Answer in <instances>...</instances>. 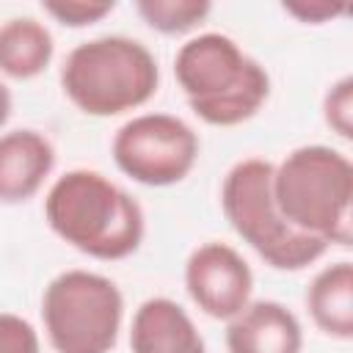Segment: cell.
<instances>
[{
  "label": "cell",
  "instance_id": "cell-5",
  "mask_svg": "<svg viewBox=\"0 0 353 353\" xmlns=\"http://www.w3.org/2000/svg\"><path fill=\"white\" fill-rule=\"evenodd\" d=\"M229 226L276 270H303L331 245L295 229L273 199V163L248 157L234 163L221 185Z\"/></svg>",
  "mask_w": 353,
  "mask_h": 353
},
{
  "label": "cell",
  "instance_id": "cell-18",
  "mask_svg": "<svg viewBox=\"0 0 353 353\" xmlns=\"http://www.w3.org/2000/svg\"><path fill=\"white\" fill-rule=\"evenodd\" d=\"M284 11L295 14L303 22H323V19L334 17V14H339L342 8H334V6H309V8L306 6H284Z\"/></svg>",
  "mask_w": 353,
  "mask_h": 353
},
{
  "label": "cell",
  "instance_id": "cell-1",
  "mask_svg": "<svg viewBox=\"0 0 353 353\" xmlns=\"http://www.w3.org/2000/svg\"><path fill=\"white\" fill-rule=\"evenodd\" d=\"M50 229L94 259H124L138 251L146 221L141 204L99 171L74 168L52 182L44 196Z\"/></svg>",
  "mask_w": 353,
  "mask_h": 353
},
{
  "label": "cell",
  "instance_id": "cell-8",
  "mask_svg": "<svg viewBox=\"0 0 353 353\" xmlns=\"http://www.w3.org/2000/svg\"><path fill=\"white\" fill-rule=\"evenodd\" d=\"M185 290L207 317L232 320L251 301L254 273L237 248L210 240L190 251L185 262Z\"/></svg>",
  "mask_w": 353,
  "mask_h": 353
},
{
  "label": "cell",
  "instance_id": "cell-2",
  "mask_svg": "<svg viewBox=\"0 0 353 353\" xmlns=\"http://www.w3.org/2000/svg\"><path fill=\"white\" fill-rule=\"evenodd\" d=\"M174 74L190 110L212 127L248 121L270 94L265 66L223 33L188 39L176 50Z\"/></svg>",
  "mask_w": 353,
  "mask_h": 353
},
{
  "label": "cell",
  "instance_id": "cell-12",
  "mask_svg": "<svg viewBox=\"0 0 353 353\" xmlns=\"http://www.w3.org/2000/svg\"><path fill=\"white\" fill-rule=\"evenodd\" d=\"M306 309L314 325L334 339H353V265H325L306 290Z\"/></svg>",
  "mask_w": 353,
  "mask_h": 353
},
{
  "label": "cell",
  "instance_id": "cell-14",
  "mask_svg": "<svg viewBox=\"0 0 353 353\" xmlns=\"http://www.w3.org/2000/svg\"><path fill=\"white\" fill-rule=\"evenodd\" d=\"M135 11L152 30L179 36L201 25L212 6L207 0H138Z\"/></svg>",
  "mask_w": 353,
  "mask_h": 353
},
{
  "label": "cell",
  "instance_id": "cell-15",
  "mask_svg": "<svg viewBox=\"0 0 353 353\" xmlns=\"http://www.w3.org/2000/svg\"><path fill=\"white\" fill-rule=\"evenodd\" d=\"M323 116L339 138H353V77H342L325 91Z\"/></svg>",
  "mask_w": 353,
  "mask_h": 353
},
{
  "label": "cell",
  "instance_id": "cell-6",
  "mask_svg": "<svg viewBox=\"0 0 353 353\" xmlns=\"http://www.w3.org/2000/svg\"><path fill=\"white\" fill-rule=\"evenodd\" d=\"M121 317V290L102 273L74 268L44 287L41 320L55 353H110Z\"/></svg>",
  "mask_w": 353,
  "mask_h": 353
},
{
  "label": "cell",
  "instance_id": "cell-11",
  "mask_svg": "<svg viewBox=\"0 0 353 353\" xmlns=\"http://www.w3.org/2000/svg\"><path fill=\"white\" fill-rule=\"evenodd\" d=\"M132 353H207L190 314L171 298L143 301L130 325Z\"/></svg>",
  "mask_w": 353,
  "mask_h": 353
},
{
  "label": "cell",
  "instance_id": "cell-17",
  "mask_svg": "<svg viewBox=\"0 0 353 353\" xmlns=\"http://www.w3.org/2000/svg\"><path fill=\"white\" fill-rule=\"evenodd\" d=\"M0 353H41L39 331L14 312H0Z\"/></svg>",
  "mask_w": 353,
  "mask_h": 353
},
{
  "label": "cell",
  "instance_id": "cell-9",
  "mask_svg": "<svg viewBox=\"0 0 353 353\" xmlns=\"http://www.w3.org/2000/svg\"><path fill=\"white\" fill-rule=\"evenodd\" d=\"M226 323L229 353H301L303 347L301 320L279 301H248Z\"/></svg>",
  "mask_w": 353,
  "mask_h": 353
},
{
  "label": "cell",
  "instance_id": "cell-7",
  "mask_svg": "<svg viewBox=\"0 0 353 353\" xmlns=\"http://www.w3.org/2000/svg\"><path fill=\"white\" fill-rule=\"evenodd\" d=\"M113 160L135 182L168 188L182 182L199 160L196 130L171 113H143L113 135Z\"/></svg>",
  "mask_w": 353,
  "mask_h": 353
},
{
  "label": "cell",
  "instance_id": "cell-4",
  "mask_svg": "<svg viewBox=\"0 0 353 353\" xmlns=\"http://www.w3.org/2000/svg\"><path fill=\"white\" fill-rule=\"evenodd\" d=\"M61 85L77 110L105 119L146 105L160 85V69L146 44L130 36H99L66 55Z\"/></svg>",
  "mask_w": 353,
  "mask_h": 353
},
{
  "label": "cell",
  "instance_id": "cell-13",
  "mask_svg": "<svg viewBox=\"0 0 353 353\" xmlns=\"http://www.w3.org/2000/svg\"><path fill=\"white\" fill-rule=\"evenodd\" d=\"M55 55L50 28L33 17H14L0 25V72L14 80L41 74Z\"/></svg>",
  "mask_w": 353,
  "mask_h": 353
},
{
  "label": "cell",
  "instance_id": "cell-19",
  "mask_svg": "<svg viewBox=\"0 0 353 353\" xmlns=\"http://www.w3.org/2000/svg\"><path fill=\"white\" fill-rule=\"evenodd\" d=\"M8 116H11V91H8V85L0 80V127L8 121Z\"/></svg>",
  "mask_w": 353,
  "mask_h": 353
},
{
  "label": "cell",
  "instance_id": "cell-16",
  "mask_svg": "<svg viewBox=\"0 0 353 353\" xmlns=\"http://www.w3.org/2000/svg\"><path fill=\"white\" fill-rule=\"evenodd\" d=\"M41 8L66 28H85V25L105 19L116 6L113 3H91V0L88 3H83V0H47V3H41Z\"/></svg>",
  "mask_w": 353,
  "mask_h": 353
},
{
  "label": "cell",
  "instance_id": "cell-10",
  "mask_svg": "<svg viewBox=\"0 0 353 353\" xmlns=\"http://www.w3.org/2000/svg\"><path fill=\"white\" fill-rule=\"evenodd\" d=\"M55 168L52 143L36 130H11L0 135V204L33 199Z\"/></svg>",
  "mask_w": 353,
  "mask_h": 353
},
{
  "label": "cell",
  "instance_id": "cell-3",
  "mask_svg": "<svg viewBox=\"0 0 353 353\" xmlns=\"http://www.w3.org/2000/svg\"><path fill=\"white\" fill-rule=\"evenodd\" d=\"M273 199L301 232L328 245L353 243V165L339 149L312 143L273 165Z\"/></svg>",
  "mask_w": 353,
  "mask_h": 353
}]
</instances>
